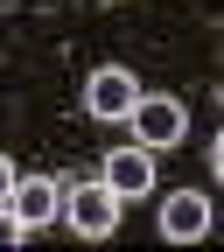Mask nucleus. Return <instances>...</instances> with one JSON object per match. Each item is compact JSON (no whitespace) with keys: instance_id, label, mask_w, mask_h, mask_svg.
<instances>
[{"instance_id":"f257e3e1","label":"nucleus","mask_w":224,"mask_h":252,"mask_svg":"<svg viewBox=\"0 0 224 252\" xmlns=\"http://www.w3.org/2000/svg\"><path fill=\"white\" fill-rule=\"evenodd\" d=\"M63 217H70V231H77V238H112V224H119V196H112L105 182L63 189Z\"/></svg>"},{"instance_id":"f03ea898","label":"nucleus","mask_w":224,"mask_h":252,"mask_svg":"<svg viewBox=\"0 0 224 252\" xmlns=\"http://www.w3.org/2000/svg\"><path fill=\"white\" fill-rule=\"evenodd\" d=\"M126 119H133V133H140L147 154H154V147H175V140L189 133V112H182V98H168V91H161V98H133Z\"/></svg>"},{"instance_id":"7ed1b4c3","label":"nucleus","mask_w":224,"mask_h":252,"mask_svg":"<svg viewBox=\"0 0 224 252\" xmlns=\"http://www.w3.org/2000/svg\"><path fill=\"white\" fill-rule=\"evenodd\" d=\"M133 98H140V84H133V70H119V63L84 84V112H91V119H126Z\"/></svg>"},{"instance_id":"20e7f679","label":"nucleus","mask_w":224,"mask_h":252,"mask_svg":"<svg viewBox=\"0 0 224 252\" xmlns=\"http://www.w3.org/2000/svg\"><path fill=\"white\" fill-rule=\"evenodd\" d=\"M203 231H210V196H203V189H175V196L161 203V238L196 245Z\"/></svg>"},{"instance_id":"39448f33","label":"nucleus","mask_w":224,"mask_h":252,"mask_svg":"<svg viewBox=\"0 0 224 252\" xmlns=\"http://www.w3.org/2000/svg\"><path fill=\"white\" fill-rule=\"evenodd\" d=\"M56 203H63V189H56L49 175H14V189H7V203H0V210H14L21 224L35 231V224H49V217H56Z\"/></svg>"},{"instance_id":"423d86ee","label":"nucleus","mask_w":224,"mask_h":252,"mask_svg":"<svg viewBox=\"0 0 224 252\" xmlns=\"http://www.w3.org/2000/svg\"><path fill=\"white\" fill-rule=\"evenodd\" d=\"M98 182L112 189L119 203H126V196H147V189H154V161H147V147H119L112 161H105V175H98Z\"/></svg>"},{"instance_id":"0eeeda50","label":"nucleus","mask_w":224,"mask_h":252,"mask_svg":"<svg viewBox=\"0 0 224 252\" xmlns=\"http://www.w3.org/2000/svg\"><path fill=\"white\" fill-rule=\"evenodd\" d=\"M21 238H28V224H21L14 210H0V245H21Z\"/></svg>"},{"instance_id":"6e6552de","label":"nucleus","mask_w":224,"mask_h":252,"mask_svg":"<svg viewBox=\"0 0 224 252\" xmlns=\"http://www.w3.org/2000/svg\"><path fill=\"white\" fill-rule=\"evenodd\" d=\"M7 189H14V161L0 154V203H7Z\"/></svg>"}]
</instances>
